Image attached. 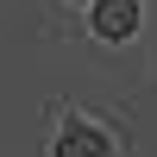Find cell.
<instances>
[{"mask_svg":"<svg viewBox=\"0 0 157 157\" xmlns=\"http://www.w3.org/2000/svg\"><path fill=\"white\" fill-rule=\"evenodd\" d=\"M132 25H138V0H101V6H94V32L113 38V44L132 38Z\"/></svg>","mask_w":157,"mask_h":157,"instance_id":"cell-1","label":"cell"},{"mask_svg":"<svg viewBox=\"0 0 157 157\" xmlns=\"http://www.w3.org/2000/svg\"><path fill=\"white\" fill-rule=\"evenodd\" d=\"M57 157H107V145H101V132H88V126H69V132L57 138Z\"/></svg>","mask_w":157,"mask_h":157,"instance_id":"cell-2","label":"cell"}]
</instances>
